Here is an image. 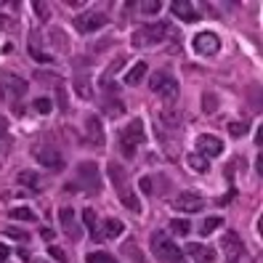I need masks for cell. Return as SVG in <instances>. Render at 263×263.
<instances>
[{"mask_svg":"<svg viewBox=\"0 0 263 263\" xmlns=\"http://www.w3.org/2000/svg\"><path fill=\"white\" fill-rule=\"evenodd\" d=\"M152 252L159 263H184V250L167 237V231H154L152 234Z\"/></svg>","mask_w":263,"mask_h":263,"instance_id":"6da1fadb","label":"cell"},{"mask_svg":"<svg viewBox=\"0 0 263 263\" xmlns=\"http://www.w3.org/2000/svg\"><path fill=\"white\" fill-rule=\"evenodd\" d=\"M120 149H123L125 157H133L136 154V146L144 144L146 141V130H144V120L141 117H133L130 123L123 128V133H120Z\"/></svg>","mask_w":263,"mask_h":263,"instance_id":"7a4b0ae2","label":"cell"},{"mask_svg":"<svg viewBox=\"0 0 263 263\" xmlns=\"http://www.w3.org/2000/svg\"><path fill=\"white\" fill-rule=\"evenodd\" d=\"M170 32L167 24H146V27H138L133 32V45L136 48H152V45L162 43L165 35Z\"/></svg>","mask_w":263,"mask_h":263,"instance_id":"3957f363","label":"cell"},{"mask_svg":"<svg viewBox=\"0 0 263 263\" xmlns=\"http://www.w3.org/2000/svg\"><path fill=\"white\" fill-rule=\"evenodd\" d=\"M149 88H152V93H157V96L165 99V101H176L178 99V82L167 72H154L152 77H149Z\"/></svg>","mask_w":263,"mask_h":263,"instance_id":"277c9868","label":"cell"},{"mask_svg":"<svg viewBox=\"0 0 263 263\" xmlns=\"http://www.w3.org/2000/svg\"><path fill=\"white\" fill-rule=\"evenodd\" d=\"M27 93V80L16 77L11 72L0 74V101H16Z\"/></svg>","mask_w":263,"mask_h":263,"instance_id":"5b68a950","label":"cell"},{"mask_svg":"<svg viewBox=\"0 0 263 263\" xmlns=\"http://www.w3.org/2000/svg\"><path fill=\"white\" fill-rule=\"evenodd\" d=\"M77 178H80L82 192L99 194V189H101V173H99V165L96 162H80L77 165Z\"/></svg>","mask_w":263,"mask_h":263,"instance_id":"8992f818","label":"cell"},{"mask_svg":"<svg viewBox=\"0 0 263 263\" xmlns=\"http://www.w3.org/2000/svg\"><path fill=\"white\" fill-rule=\"evenodd\" d=\"M109 24V16L104 11H85L82 16L74 19V27H77V32L82 35H91V32H99L101 27Z\"/></svg>","mask_w":263,"mask_h":263,"instance_id":"52a82bcc","label":"cell"},{"mask_svg":"<svg viewBox=\"0 0 263 263\" xmlns=\"http://www.w3.org/2000/svg\"><path fill=\"white\" fill-rule=\"evenodd\" d=\"M32 154H35L37 162H40L43 167H48V170H59V167H64V157H61L59 149H53V146H45V144L35 146Z\"/></svg>","mask_w":263,"mask_h":263,"instance_id":"ba28073f","label":"cell"},{"mask_svg":"<svg viewBox=\"0 0 263 263\" xmlns=\"http://www.w3.org/2000/svg\"><path fill=\"white\" fill-rule=\"evenodd\" d=\"M192 45H194V51L200 56H213V53H218L221 40H218V35H215V32H200L194 37Z\"/></svg>","mask_w":263,"mask_h":263,"instance_id":"9c48e42d","label":"cell"},{"mask_svg":"<svg viewBox=\"0 0 263 263\" xmlns=\"http://www.w3.org/2000/svg\"><path fill=\"white\" fill-rule=\"evenodd\" d=\"M173 208L181 210V213H200L205 208V200H202L200 194H194V192H181V194L176 197Z\"/></svg>","mask_w":263,"mask_h":263,"instance_id":"30bf717a","label":"cell"},{"mask_svg":"<svg viewBox=\"0 0 263 263\" xmlns=\"http://www.w3.org/2000/svg\"><path fill=\"white\" fill-rule=\"evenodd\" d=\"M197 154H202V157H218V154H223V141L215 138L213 133H202L200 138H197Z\"/></svg>","mask_w":263,"mask_h":263,"instance_id":"8fae6325","label":"cell"},{"mask_svg":"<svg viewBox=\"0 0 263 263\" xmlns=\"http://www.w3.org/2000/svg\"><path fill=\"white\" fill-rule=\"evenodd\" d=\"M107 173H109V178H112V186H115L117 189V194H120V200H123V197H128V194H133L128 189V176H125V167L120 165V162H109L107 165Z\"/></svg>","mask_w":263,"mask_h":263,"instance_id":"7c38bea8","label":"cell"},{"mask_svg":"<svg viewBox=\"0 0 263 263\" xmlns=\"http://www.w3.org/2000/svg\"><path fill=\"white\" fill-rule=\"evenodd\" d=\"M59 223H61V231L72 239H80V223H77V215H74L72 208H61L59 210Z\"/></svg>","mask_w":263,"mask_h":263,"instance_id":"4fadbf2b","label":"cell"},{"mask_svg":"<svg viewBox=\"0 0 263 263\" xmlns=\"http://www.w3.org/2000/svg\"><path fill=\"white\" fill-rule=\"evenodd\" d=\"M85 133H88V141L93 146H104L107 136H104V123H101V117H96V115L85 117Z\"/></svg>","mask_w":263,"mask_h":263,"instance_id":"5bb4252c","label":"cell"},{"mask_svg":"<svg viewBox=\"0 0 263 263\" xmlns=\"http://www.w3.org/2000/svg\"><path fill=\"white\" fill-rule=\"evenodd\" d=\"M170 11H173V16L181 19V22H200V11H197L194 3H189V0H173Z\"/></svg>","mask_w":263,"mask_h":263,"instance_id":"9a60e30c","label":"cell"},{"mask_svg":"<svg viewBox=\"0 0 263 263\" xmlns=\"http://www.w3.org/2000/svg\"><path fill=\"white\" fill-rule=\"evenodd\" d=\"M223 247H226V252H229V260L226 263H237V258L242 255V250H245L239 234H234V231H229L226 237H223Z\"/></svg>","mask_w":263,"mask_h":263,"instance_id":"2e32d148","label":"cell"},{"mask_svg":"<svg viewBox=\"0 0 263 263\" xmlns=\"http://www.w3.org/2000/svg\"><path fill=\"white\" fill-rule=\"evenodd\" d=\"M146 61H136L133 67H130L128 72H125V85H130V88H136V85H141V82H144V77H146Z\"/></svg>","mask_w":263,"mask_h":263,"instance_id":"e0dca14e","label":"cell"},{"mask_svg":"<svg viewBox=\"0 0 263 263\" xmlns=\"http://www.w3.org/2000/svg\"><path fill=\"white\" fill-rule=\"evenodd\" d=\"M189 255L197 263H215V250L210 245H189Z\"/></svg>","mask_w":263,"mask_h":263,"instance_id":"ac0fdd59","label":"cell"},{"mask_svg":"<svg viewBox=\"0 0 263 263\" xmlns=\"http://www.w3.org/2000/svg\"><path fill=\"white\" fill-rule=\"evenodd\" d=\"M16 184L27 186V189H32V192H40V176L32 173V170H19L16 173Z\"/></svg>","mask_w":263,"mask_h":263,"instance_id":"d6986e66","label":"cell"},{"mask_svg":"<svg viewBox=\"0 0 263 263\" xmlns=\"http://www.w3.org/2000/svg\"><path fill=\"white\" fill-rule=\"evenodd\" d=\"M27 51H30V56L35 61H40V64H48V61H53V56L51 53H45L40 45H37V32H32L30 35V45H27Z\"/></svg>","mask_w":263,"mask_h":263,"instance_id":"ffe728a7","label":"cell"},{"mask_svg":"<svg viewBox=\"0 0 263 263\" xmlns=\"http://www.w3.org/2000/svg\"><path fill=\"white\" fill-rule=\"evenodd\" d=\"M74 91H77L85 101L93 99V88H91V77H88V74H77V77H74Z\"/></svg>","mask_w":263,"mask_h":263,"instance_id":"44dd1931","label":"cell"},{"mask_svg":"<svg viewBox=\"0 0 263 263\" xmlns=\"http://www.w3.org/2000/svg\"><path fill=\"white\" fill-rule=\"evenodd\" d=\"M82 226L91 237H96V229H99V218H96V210L93 208H82Z\"/></svg>","mask_w":263,"mask_h":263,"instance_id":"7402d4cb","label":"cell"},{"mask_svg":"<svg viewBox=\"0 0 263 263\" xmlns=\"http://www.w3.org/2000/svg\"><path fill=\"white\" fill-rule=\"evenodd\" d=\"M123 231H125V223H123V221H117V218L104 221V237H107V239H117Z\"/></svg>","mask_w":263,"mask_h":263,"instance_id":"603a6c76","label":"cell"},{"mask_svg":"<svg viewBox=\"0 0 263 263\" xmlns=\"http://www.w3.org/2000/svg\"><path fill=\"white\" fill-rule=\"evenodd\" d=\"M186 165H189L192 170H197V173H208V167H210V162L202 154H189L186 157Z\"/></svg>","mask_w":263,"mask_h":263,"instance_id":"cb8c5ba5","label":"cell"},{"mask_svg":"<svg viewBox=\"0 0 263 263\" xmlns=\"http://www.w3.org/2000/svg\"><path fill=\"white\" fill-rule=\"evenodd\" d=\"M8 218L11 221H37V215L30 208H11L8 210Z\"/></svg>","mask_w":263,"mask_h":263,"instance_id":"d4e9b609","label":"cell"},{"mask_svg":"<svg viewBox=\"0 0 263 263\" xmlns=\"http://www.w3.org/2000/svg\"><path fill=\"white\" fill-rule=\"evenodd\" d=\"M170 231L176 234V237H189L192 223H189V221H184V218H173V221H170Z\"/></svg>","mask_w":263,"mask_h":263,"instance_id":"484cf974","label":"cell"},{"mask_svg":"<svg viewBox=\"0 0 263 263\" xmlns=\"http://www.w3.org/2000/svg\"><path fill=\"white\" fill-rule=\"evenodd\" d=\"M221 218H218V215H210V218H205L202 221V226H200V234H202V237H208V234H213L215 229H221Z\"/></svg>","mask_w":263,"mask_h":263,"instance_id":"4316f807","label":"cell"},{"mask_svg":"<svg viewBox=\"0 0 263 263\" xmlns=\"http://www.w3.org/2000/svg\"><path fill=\"white\" fill-rule=\"evenodd\" d=\"M85 263H117V260L112 258L109 252H101V250H96V252H88Z\"/></svg>","mask_w":263,"mask_h":263,"instance_id":"83f0119b","label":"cell"},{"mask_svg":"<svg viewBox=\"0 0 263 263\" xmlns=\"http://www.w3.org/2000/svg\"><path fill=\"white\" fill-rule=\"evenodd\" d=\"M112 101H109V104H107V112H109V115L112 117H120V115H125V104H123V101H117L115 96H109Z\"/></svg>","mask_w":263,"mask_h":263,"instance_id":"f1b7e54d","label":"cell"},{"mask_svg":"<svg viewBox=\"0 0 263 263\" xmlns=\"http://www.w3.org/2000/svg\"><path fill=\"white\" fill-rule=\"evenodd\" d=\"M35 112L37 115H48V112L53 109V104H51V99H45V96H40V99H35Z\"/></svg>","mask_w":263,"mask_h":263,"instance_id":"f546056e","label":"cell"},{"mask_svg":"<svg viewBox=\"0 0 263 263\" xmlns=\"http://www.w3.org/2000/svg\"><path fill=\"white\" fill-rule=\"evenodd\" d=\"M247 133V123H229V136L231 138H242Z\"/></svg>","mask_w":263,"mask_h":263,"instance_id":"4dcf8cb0","label":"cell"},{"mask_svg":"<svg viewBox=\"0 0 263 263\" xmlns=\"http://www.w3.org/2000/svg\"><path fill=\"white\" fill-rule=\"evenodd\" d=\"M202 109L205 112H215V109H218V99H215L213 93H205V96H202Z\"/></svg>","mask_w":263,"mask_h":263,"instance_id":"1f68e13d","label":"cell"},{"mask_svg":"<svg viewBox=\"0 0 263 263\" xmlns=\"http://www.w3.org/2000/svg\"><path fill=\"white\" fill-rule=\"evenodd\" d=\"M6 234H8L11 239H19V242H27V239H30V234L22 231V229H16V226H8V229H6Z\"/></svg>","mask_w":263,"mask_h":263,"instance_id":"d6a6232c","label":"cell"},{"mask_svg":"<svg viewBox=\"0 0 263 263\" xmlns=\"http://www.w3.org/2000/svg\"><path fill=\"white\" fill-rule=\"evenodd\" d=\"M48 255H51L53 260H59V263H67V252L59 250L56 245H48Z\"/></svg>","mask_w":263,"mask_h":263,"instance_id":"836d02e7","label":"cell"},{"mask_svg":"<svg viewBox=\"0 0 263 263\" xmlns=\"http://www.w3.org/2000/svg\"><path fill=\"white\" fill-rule=\"evenodd\" d=\"M32 8H35V14L43 19V22H48V16H51V11H48V3H32Z\"/></svg>","mask_w":263,"mask_h":263,"instance_id":"e575fe53","label":"cell"},{"mask_svg":"<svg viewBox=\"0 0 263 263\" xmlns=\"http://www.w3.org/2000/svg\"><path fill=\"white\" fill-rule=\"evenodd\" d=\"M141 8H144V14H149V16H154L157 11H159V8H162V6H159L157 3V0H149V3H141Z\"/></svg>","mask_w":263,"mask_h":263,"instance_id":"d590c367","label":"cell"},{"mask_svg":"<svg viewBox=\"0 0 263 263\" xmlns=\"http://www.w3.org/2000/svg\"><path fill=\"white\" fill-rule=\"evenodd\" d=\"M138 189L144 192V194H149V192H152V178H149V176H141V178H138Z\"/></svg>","mask_w":263,"mask_h":263,"instance_id":"8d00e7d4","label":"cell"},{"mask_svg":"<svg viewBox=\"0 0 263 263\" xmlns=\"http://www.w3.org/2000/svg\"><path fill=\"white\" fill-rule=\"evenodd\" d=\"M8 255H11V247H8V245H0V260H6Z\"/></svg>","mask_w":263,"mask_h":263,"instance_id":"74e56055","label":"cell"},{"mask_svg":"<svg viewBox=\"0 0 263 263\" xmlns=\"http://www.w3.org/2000/svg\"><path fill=\"white\" fill-rule=\"evenodd\" d=\"M255 170H258V176L263 173V157H258V162H255Z\"/></svg>","mask_w":263,"mask_h":263,"instance_id":"f35d334b","label":"cell"},{"mask_svg":"<svg viewBox=\"0 0 263 263\" xmlns=\"http://www.w3.org/2000/svg\"><path fill=\"white\" fill-rule=\"evenodd\" d=\"M40 234H43V237H45V239H53V231H51V229H43Z\"/></svg>","mask_w":263,"mask_h":263,"instance_id":"ab89813d","label":"cell"},{"mask_svg":"<svg viewBox=\"0 0 263 263\" xmlns=\"http://www.w3.org/2000/svg\"><path fill=\"white\" fill-rule=\"evenodd\" d=\"M3 130H6V120L0 117V133H3Z\"/></svg>","mask_w":263,"mask_h":263,"instance_id":"60d3db41","label":"cell"},{"mask_svg":"<svg viewBox=\"0 0 263 263\" xmlns=\"http://www.w3.org/2000/svg\"><path fill=\"white\" fill-rule=\"evenodd\" d=\"M37 263H48V260H37Z\"/></svg>","mask_w":263,"mask_h":263,"instance_id":"b9f144b4","label":"cell"}]
</instances>
